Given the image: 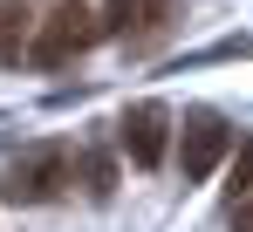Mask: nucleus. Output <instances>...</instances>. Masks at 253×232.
<instances>
[{
  "mask_svg": "<svg viewBox=\"0 0 253 232\" xmlns=\"http://www.w3.org/2000/svg\"><path fill=\"white\" fill-rule=\"evenodd\" d=\"M117 144L130 151L137 171L165 164V151H171V110H165V103H130L124 123H117Z\"/></svg>",
  "mask_w": 253,
  "mask_h": 232,
  "instance_id": "nucleus-3",
  "label": "nucleus"
},
{
  "mask_svg": "<svg viewBox=\"0 0 253 232\" xmlns=\"http://www.w3.org/2000/svg\"><path fill=\"white\" fill-rule=\"evenodd\" d=\"M233 232H253V198H247V205H233Z\"/></svg>",
  "mask_w": 253,
  "mask_h": 232,
  "instance_id": "nucleus-8",
  "label": "nucleus"
},
{
  "mask_svg": "<svg viewBox=\"0 0 253 232\" xmlns=\"http://www.w3.org/2000/svg\"><path fill=\"white\" fill-rule=\"evenodd\" d=\"M21 35H28V14L21 7H0V62L21 55Z\"/></svg>",
  "mask_w": 253,
  "mask_h": 232,
  "instance_id": "nucleus-6",
  "label": "nucleus"
},
{
  "mask_svg": "<svg viewBox=\"0 0 253 232\" xmlns=\"http://www.w3.org/2000/svg\"><path fill=\"white\" fill-rule=\"evenodd\" d=\"M103 41V21L89 14L83 0H62L55 14H48L42 28H35V41H28V55L42 62V69H62V62H76V55H89Z\"/></svg>",
  "mask_w": 253,
  "mask_h": 232,
  "instance_id": "nucleus-1",
  "label": "nucleus"
},
{
  "mask_svg": "<svg viewBox=\"0 0 253 232\" xmlns=\"http://www.w3.org/2000/svg\"><path fill=\"white\" fill-rule=\"evenodd\" d=\"M103 35H124V41H151V35H165V21H171V0H103Z\"/></svg>",
  "mask_w": 253,
  "mask_h": 232,
  "instance_id": "nucleus-5",
  "label": "nucleus"
},
{
  "mask_svg": "<svg viewBox=\"0 0 253 232\" xmlns=\"http://www.w3.org/2000/svg\"><path fill=\"white\" fill-rule=\"evenodd\" d=\"M233 151V130L219 123L212 110H192L185 116V144H178V164H185V185H199L219 171V157Z\"/></svg>",
  "mask_w": 253,
  "mask_h": 232,
  "instance_id": "nucleus-4",
  "label": "nucleus"
},
{
  "mask_svg": "<svg viewBox=\"0 0 253 232\" xmlns=\"http://www.w3.org/2000/svg\"><path fill=\"white\" fill-rule=\"evenodd\" d=\"M69 178H76L69 151L42 144V151H28V157H14V164H7L0 198H7V205H48V198H62V192H69Z\"/></svg>",
  "mask_w": 253,
  "mask_h": 232,
  "instance_id": "nucleus-2",
  "label": "nucleus"
},
{
  "mask_svg": "<svg viewBox=\"0 0 253 232\" xmlns=\"http://www.w3.org/2000/svg\"><path fill=\"white\" fill-rule=\"evenodd\" d=\"M247 198H253V144L233 157V205H247Z\"/></svg>",
  "mask_w": 253,
  "mask_h": 232,
  "instance_id": "nucleus-7",
  "label": "nucleus"
}]
</instances>
